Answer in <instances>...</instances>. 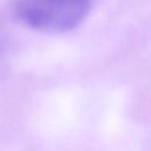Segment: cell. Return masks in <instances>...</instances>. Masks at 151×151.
<instances>
[{
    "label": "cell",
    "mask_w": 151,
    "mask_h": 151,
    "mask_svg": "<svg viewBox=\"0 0 151 151\" xmlns=\"http://www.w3.org/2000/svg\"><path fill=\"white\" fill-rule=\"evenodd\" d=\"M91 0H14L17 15L29 27L44 32H66L87 15Z\"/></svg>",
    "instance_id": "6da1fadb"
}]
</instances>
